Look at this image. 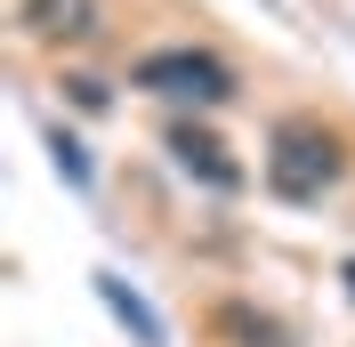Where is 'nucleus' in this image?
I'll return each instance as SVG.
<instances>
[{
  "label": "nucleus",
  "mask_w": 355,
  "mask_h": 347,
  "mask_svg": "<svg viewBox=\"0 0 355 347\" xmlns=\"http://www.w3.org/2000/svg\"><path fill=\"white\" fill-rule=\"evenodd\" d=\"M339 178V137L315 130V121H283L275 130V153H266V186L283 202H315Z\"/></svg>",
  "instance_id": "obj_1"
},
{
  "label": "nucleus",
  "mask_w": 355,
  "mask_h": 347,
  "mask_svg": "<svg viewBox=\"0 0 355 347\" xmlns=\"http://www.w3.org/2000/svg\"><path fill=\"white\" fill-rule=\"evenodd\" d=\"M130 81L154 89V97H194V105H218L226 89H234V73H226L210 49H154V57H137Z\"/></svg>",
  "instance_id": "obj_2"
},
{
  "label": "nucleus",
  "mask_w": 355,
  "mask_h": 347,
  "mask_svg": "<svg viewBox=\"0 0 355 347\" xmlns=\"http://www.w3.org/2000/svg\"><path fill=\"white\" fill-rule=\"evenodd\" d=\"M17 24L33 41H89V33L105 24V8H97V0H24Z\"/></svg>",
  "instance_id": "obj_3"
},
{
  "label": "nucleus",
  "mask_w": 355,
  "mask_h": 347,
  "mask_svg": "<svg viewBox=\"0 0 355 347\" xmlns=\"http://www.w3.org/2000/svg\"><path fill=\"white\" fill-rule=\"evenodd\" d=\"M170 153H178V170H186V178L218 186V194H234V186H243V170L226 162V146H218V137H202V130H170Z\"/></svg>",
  "instance_id": "obj_4"
},
{
  "label": "nucleus",
  "mask_w": 355,
  "mask_h": 347,
  "mask_svg": "<svg viewBox=\"0 0 355 347\" xmlns=\"http://www.w3.org/2000/svg\"><path fill=\"white\" fill-rule=\"evenodd\" d=\"M97 299H105L113 315H121V331H137V347H170V331H162V315H154L146 299H137V291H130L121 275H97Z\"/></svg>",
  "instance_id": "obj_5"
},
{
  "label": "nucleus",
  "mask_w": 355,
  "mask_h": 347,
  "mask_svg": "<svg viewBox=\"0 0 355 347\" xmlns=\"http://www.w3.org/2000/svg\"><path fill=\"white\" fill-rule=\"evenodd\" d=\"M218 339H234V347H291L283 323L275 315H250V307H218Z\"/></svg>",
  "instance_id": "obj_6"
},
{
  "label": "nucleus",
  "mask_w": 355,
  "mask_h": 347,
  "mask_svg": "<svg viewBox=\"0 0 355 347\" xmlns=\"http://www.w3.org/2000/svg\"><path fill=\"white\" fill-rule=\"evenodd\" d=\"M49 153H57V170H65L73 186L89 194V162H81V146H73V137H49Z\"/></svg>",
  "instance_id": "obj_7"
}]
</instances>
